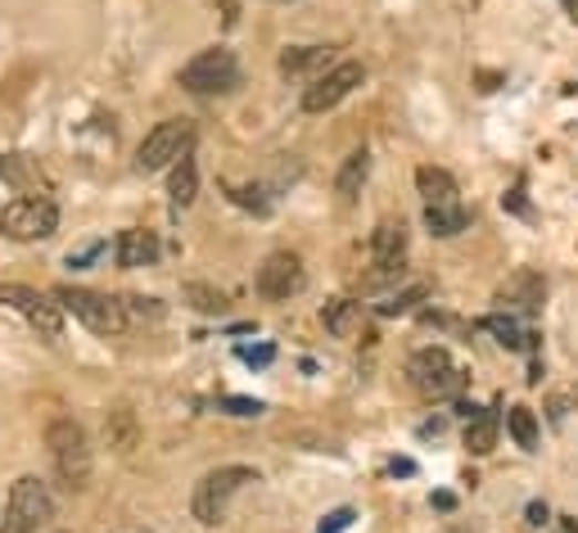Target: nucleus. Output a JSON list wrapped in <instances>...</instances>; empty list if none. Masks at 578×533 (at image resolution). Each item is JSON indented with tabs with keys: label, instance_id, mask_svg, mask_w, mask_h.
<instances>
[{
	"label": "nucleus",
	"instance_id": "473e14b6",
	"mask_svg": "<svg viewBox=\"0 0 578 533\" xmlns=\"http://www.w3.org/2000/svg\"><path fill=\"white\" fill-rule=\"evenodd\" d=\"M560 6H565V14H569V19L578 23V0H560Z\"/></svg>",
	"mask_w": 578,
	"mask_h": 533
},
{
	"label": "nucleus",
	"instance_id": "a878e982",
	"mask_svg": "<svg viewBox=\"0 0 578 533\" xmlns=\"http://www.w3.org/2000/svg\"><path fill=\"white\" fill-rule=\"evenodd\" d=\"M421 299H425V285H412L407 294H393L389 304H380V312H384V317H402V312H412Z\"/></svg>",
	"mask_w": 578,
	"mask_h": 533
},
{
	"label": "nucleus",
	"instance_id": "6e6552de",
	"mask_svg": "<svg viewBox=\"0 0 578 533\" xmlns=\"http://www.w3.org/2000/svg\"><path fill=\"white\" fill-rule=\"evenodd\" d=\"M190 145H195V127L186 123V117H167V123H158V127L141 141L136 167H141V172H163L167 163H177Z\"/></svg>",
	"mask_w": 578,
	"mask_h": 533
},
{
	"label": "nucleus",
	"instance_id": "ddd939ff",
	"mask_svg": "<svg viewBox=\"0 0 578 533\" xmlns=\"http://www.w3.org/2000/svg\"><path fill=\"white\" fill-rule=\"evenodd\" d=\"M367 176H371V154H367V150H353L349 158H343L339 176H334L339 199H343V204H353V199L362 195V186H367Z\"/></svg>",
	"mask_w": 578,
	"mask_h": 533
},
{
	"label": "nucleus",
	"instance_id": "c85d7f7f",
	"mask_svg": "<svg viewBox=\"0 0 578 533\" xmlns=\"http://www.w3.org/2000/svg\"><path fill=\"white\" fill-rule=\"evenodd\" d=\"M349 524H353V506H339V511H330V515L321 520V529H317V533H343Z\"/></svg>",
	"mask_w": 578,
	"mask_h": 533
},
{
	"label": "nucleus",
	"instance_id": "cd10ccee",
	"mask_svg": "<svg viewBox=\"0 0 578 533\" xmlns=\"http://www.w3.org/2000/svg\"><path fill=\"white\" fill-rule=\"evenodd\" d=\"M221 407L230 417H262V402L258 398H221Z\"/></svg>",
	"mask_w": 578,
	"mask_h": 533
},
{
	"label": "nucleus",
	"instance_id": "c756f323",
	"mask_svg": "<svg viewBox=\"0 0 578 533\" xmlns=\"http://www.w3.org/2000/svg\"><path fill=\"white\" fill-rule=\"evenodd\" d=\"M240 358L254 362V367H267V362L276 358V352H271V348H240Z\"/></svg>",
	"mask_w": 578,
	"mask_h": 533
},
{
	"label": "nucleus",
	"instance_id": "f03ea898",
	"mask_svg": "<svg viewBox=\"0 0 578 533\" xmlns=\"http://www.w3.org/2000/svg\"><path fill=\"white\" fill-rule=\"evenodd\" d=\"M245 484H258V470L254 465H217L195 484V498H190V511L199 524H221L226 511H230V498H236Z\"/></svg>",
	"mask_w": 578,
	"mask_h": 533
},
{
	"label": "nucleus",
	"instance_id": "0eeeda50",
	"mask_svg": "<svg viewBox=\"0 0 578 533\" xmlns=\"http://www.w3.org/2000/svg\"><path fill=\"white\" fill-rule=\"evenodd\" d=\"M182 86H186L190 95H226V91H236V86H240L236 54H230L226 45H213V50L195 54L190 64L182 69Z\"/></svg>",
	"mask_w": 578,
	"mask_h": 533
},
{
	"label": "nucleus",
	"instance_id": "39448f33",
	"mask_svg": "<svg viewBox=\"0 0 578 533\" xmlns=\"http://www.w3.org/2000/svg\"><path fill=\"white\" fill-rule=\"evenodd\" d=\"M0 308L19 312L45 344H60L64 339V308L54 304V294H41L32 285H0Z\"/></svg>",
	"mask_w": 578,
	"mask_h": 533
},
{
	"label": "nucleus",
	"instance_id": "9d476101",
	"mask_svg": "<svg viewBox=\"0 0 578 533\" xmlns=\"http://www.w3.org/2000/svg\"><path fill=\"white\" fill-rule=\"evenodd\" d=\"M407 376H412V385H416L425 398H447V393L461 385V371H456V362L447 358V348H421L416 358L407 362Z\"/></svg>",
	"mask_w": 578,
	"mask_h": 533
},
{
	"label": "nucleus",
	"instance_id": "423d86ee",
	"mask_svg": "<svg viewBox=\"0 0 578 533\" xmlns=\"http://www.w3.org/2000/svg\"><path fill=\"white\" fill-rule=\"evenodd\" d=\"M45 520H54V498L37 475H23L10 484V502L0 515V533H37Z\"/></svg>",
	"mask_w": 578,
	"mask_h": 533
},
{
	"label": "nucleus",
	"instance_id": "b1692460",
	"mask_svg": "<svg viewBox=\"0 0 578 533\" xmlns=\"http://www.w3.org/2000/svg\"><path fill=\"white\" fill-rule=\"evenodd\" d=\"M109 443L113 448H118V452H132L136 448V417H132V411L123 407V411H109Z\"/></svg>",
	"mask_w": 578,
	"mask_h": 533
},
{
	"label": "nucleus",
	"instance_id": "4be33fe9",
	"mask_svg": "<svg viewBox=\"0 0 578 533\" xmlns=\"http://www.w3.org/2000/svg\"><path fill=\"white\" fill-rule=\"evenodd\" d=\"M466 448L475 457H488L497 448V417L493 411H475V417L466 421Z\"/></svg>",
	"mask_w": 578,
	"mask_h": 533
},
{
	"label": "nucleus",
	"instance_id": "f8f14e48",
	"mask_svg": "<svg viewBox=\"0 0 578 533\" xmlns=\"http://www.w3.org/2000/svg\"><path fill=\"white\" fill-rule=\"evenodd\" d=\"M113 254H118V267H149L158 258V235L145 226H127V230H118Z\"/></svg>",
	"mask_w": 578,
	"mask_h": 533
},
{
	"label": "nucleus",
	"instance_id": "2f4dec72",
	"mask_svg": "<svg viewBox=\"0 0 578 533\" xmlns=\"http://www.w3.org/2000/svg\"><path fill=\"white\" fill-rule=\"evenodd\" d=\"M506 204H510V208H515V213H529V208H525V191H519V186H515V191H510V195H506Z\"/></svg>",
	"mask_w": 578,
	"mask_h": 533
},
{
	"label": "nucleus",
	"instance_id": "a211bd4d",
	"mask_svg": "<svg viewBox=\"0 0 578 533\" xmlns=\"http://www.w3.org/2000/svg\"><path fill=\"white\" fill-rule=\"evenodd\" d=\"M425 226L447 240V235H461L471 226V208H461V204H425Z\"/></svg>",
	"mask_w": 578,
	"mask_h": 533
},
{
	"label": "nucleus",
	"instance_id": "4468645a",
	"mask_svg": "<svg viewBox=\"0 0 578 533\" xmlns=\"http://www.w3.org/2000/svg\"><path fill=\"white\" fill-rule=\"evenodd\" d=\"M497 299L510 304V308H519V312H534V308L543 304V280H538L534 271H515V276L502 285Z\"/></svg>",
	"mask_w": 578,
	"mask_h": 533
},
{
	"label": "nucleus",
	"instance_id": "412c9836",
	"mask_svg": "<svg viewBox=\"0 0 578 533\" xmlns=\"http://www.w3.org/2000/svg\"><path fill=\"white\" fill-rule=\"evenodd\" d=\"M416 191L425 195V204H456V182L443 167H421L416 172Z\"/></svg>",
	"mask_w": 578,
	"mask_h": 533
},
{
	"label": "nucleus",
	"instance_id": "393cba45",
	"mask_svg": "<svg viewBox=\"0 0 578 533\" xmlns=\"http://www.w3.org/2000/svg\"><path fill=\"white\" fill-rule=\"evenodd\" d=\"M186 299H190L199 312H226V294L213 289V285H186Z\"/></svg>",
	"mask_w": 578,
	"mask_h": 533
},
{
	"label": "nucleus",
	"instance_id": "bb28decb",
	"mask_svg": "<svg viewBox=\"0 0 578 533\" xmlns=\"http://www.w3.org/2000/svg\"><path fill=\"white\" fill-rule=\"evenodd\" d=\"M226 195H230V199H236L240 208H254L258 217H267V213H271V204L262 199V191H249V186H226Z\"/></svg>",
	"mask_w": 578,
	"mask_h": 533
},
{
	"label": "nucleus",
	"instance_id": "72a5a7b5",
	"mask_svg": "<svg viewBox=\"0 0 578 533\" xmlns=\"http://www.w3.org/2000/svg\"><path fill=\"white\" fill-rule=\"evenodd\" d=\"M560 533H578V520H560Z\"/></svg>",
	"mask_w": 578,
	"mask_h": 533
},
{
	"label": "nucleus",
	"instance_id": "5701e85b",
	"mask_svg": "<svg viewBox=\"0 0 578 533\" xmlns=\"http://www.w3.org/2000/svg\"><path fill=\"white\" fill-rule=\"evenodd\" d=\"M506 430H510V439L525 448V452H534L538 448V417L529 407H510V417H506Z\"/></svg>",
	"mask_w": 578,
	"mask_h": 533
},
{
	"label": "nucleus",
	"instance_id": "1a4fd4ad",
	"mask_svg": "<svg viewBox=\"0 0 578 533\" xmlns=\"http://www.w3.org/2000/svg\"><path fill=\"white\" fill-rule=\"evenodd\" d=\"M362 78H367V69L358 64V59H343V64L326 69L321 78H312V86L303 91V109H308V113H326V109H334L339 100H349V95L362 86Z\"/></svg>",
	"mask_w": 578,
	"mask_h": 533
},
{
	"label": "nucleus",
	"instance_id": "7c9ffc66",
	"mask_svg": "<svg viewBox=\"0 0 578 533\" xmlns=\"http://www.w3.org/2000/svg\"><path fill=\"white\" fill-rule=\"evenodd\" d=\"M529 524H534V529L551 524V515H547V506H543V502H534V506H529Z\"/></svg>",
	"mask_w": 578,
	"mask_h": 533
},
{
	"label": "nucleus",
	"instance_id": "f3484780",
	"mask_svg": "<svg viewBox=\"0 0 578 533\" xmlns=\"http://www.w3.org/2000/svg\"><path fill=\"white\" fill-rule=\"evenodd\" d=\"M167 195H172V204H177V208H190V204H195V195H199V163H195L190 150L177 158V167H172Z\"/></svg>",
	"mask_w": 578,
	"mask_h": 533
},
{
	"label": "nucleus",
	"instance_id": "7ed1b4c3",
	"mask_svg": "<svg viewBox=\"0 0 578 533\" xmlns=\"http://www.w3.org/2000/svg\"><path fill=\"white\" fill-rule=\"evenodd\" d=\"M45 448H50V457H54L60 480H64L69 489H86V480H91V448H86V430H82L73 417L50 421Z\"/></svg>",
	"mask_w": 578,
	"mask_h": 533
},
{
	"label": "nucleus",
	"instance_id": "2eb2a0df",
	"mask_svg": "<svg viewBox=\"0 0 578 533\" xmlns=\"http://www.w3.org/2000/svg\"><path fill=\"white\" fill-rule=\"evenodd\" d=\"M326 64H330V45H289L280 54V73L285 78H308V73H317Z\"/></svg>",
	"mask_w": 578,
	"mask_h": 533
},
{
	"label": "nucleus",
	"instance_id": "6ab92c4d",
	"mask_svg": "<svg viewBox=\"0 0 578 533\" xmlns=\"http://www.w3.org/2000/svg\"><path fill=\"white\" fill-rule=\"evenodd\" d=\"M321 321H326V330H330V335L349 339V335L362 326V304H353V299H334V304H326Z\"/></svg>",
	"mask_w": 578,
	"mask_h": 533
},
{
	"label": "nucleus",
	"instance_id": "20e7f679",
	"mask_svg": "<svg viewBox=\"0 0 578 533\" xmlns=\"http://www.w3.org/2000/svg\"><path fill=\"white\" fill-rule=\"evenodd\" d=\"M54 230H60V208L41 195H23V199H10L0 208V235H6V240L37 245V240H50Z\"/></svg>",
	"mask_w": 578,
	"mask_h": 533
},
{
	"label": "nucleus",
	"instance_id": "aec40b11",
	"mask_svg": "<svg viewBox=\"0 0 578 533\" xmlns=\"http://www.w3.org/2000/svg\"><path fill=\"white\" fill-rule=\"evenodd\" d=\"M479 326H484L488 335H497V344H502V348H510V352H519V348H529V344H534V335H529L525 326H519L510 312H506V317H502V312H493V317H484Z\"/></svg>",
	"mask_w": 578,
	"mask_h": 533
},
{
	"label": "nucleus",
	"instance_id": "dca6fc26",
	"mask_svg": "<svg viewBox=\"0 0 578 533\" xmlns=\"http://www.w3.org/2000/svg\"><path fill=\"white\" fill-rule=\"evenodd\" d=\"M371 254H375V263H402V254H407V226H402V217L380 222L371 230Z\"/></svg>",
	"mask_w": 578,
	"mask_h": 533
},
{
	"label": "nucleus",
	"instance_id": "f257e3e1",
	"mask_svg": "<svg viewBox=\"0 0 578 533\" xmlns=\"http://www.w3.org/2000/svg\"><path fill=\"white\" fill-rule=\"evenodd\" d=\"M54 304H60L64 312H73L95 335H123L127 330V304L113 299V294H95V289H82V285H60L54 289Z\"/></svg>",
	"mask_w": 578,
	"mask_h": 533
},
{
	"label": "nucleus",
	"instance_id": "9b49d317",
	"mask_svg": "<svg viewBox=\"0 0 578 533\" xmlns=\"http://www.w3.org/2000/svg\"><path fill=\"white\" fill-rule=\"evenodd\" d=\"M303 289V263L299 254H271L262 267H258V294L262 299H289V294Z\"/></svg>",
	"mask_w": 578,
	"mask_h": 533
}]
</instances>
